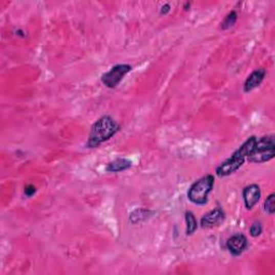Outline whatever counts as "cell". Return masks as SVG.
I'll use <instances>...</instances> for the list:
<instances>
[{"mask_svg":"<svg viewBox=\"0 0 275 275\" xmlns=\"http://www.w3.org/2000/svg\"><path fill=\"white\" fill-rule=\"evenodd\" d=\"M256 141L257 138L255 136L249 137L243 144L232 154V155H231L228 159H226L223 163H221V166L217 167L216 169L217 177L226 178L237 172L242 166H243V163L250 155L251 152L254 151Z\"/></svg>","mask_w":275,"mask_h":275,"instance_id":"1","label":"cell"},{"mask_svg":"<svg viewBox=\"0 0 275 275\" xmlns=\"http://www.w3.org/2000/svg\"><path fill=\"white\" fill-rule=\"evenodd\" d=\"M119 129V124L116 123L111 116H101L98 120H96L91 128L89 140H87L86 143L87 147H98L99 145L102 144L103 142H107L108 140L114 137L118 133Z\"/></svg>","mask_w":275,"mask_h":275,"instance_id":"2","label":"cell"},{"mask_svg":"<svg viewBox=\"0 0 275 275\" xmlns=\"http://www.w3.org/2000/svg\"><path fill=\"white\" fill-rule=\"evenodd\" d=\"M215 179L212 174H207L205 177L197 180L188 191L187 197L188 200L196 205H204L208 201V194L213 189Z\"/></svg>","mask_w":275,"mask_h":275,"instance_id":"3","label":"cell"},{"mask_svg":"<svg viewBox=\"0 0 275 275\" xmlns=\"http://www.w3.org/2000/svg\"><path fill=\"white\" fill-rule=\"evenodd\" d=\"M275 155V142L274 136H265L257 139L254 151L247 157L249 162L262 163L274 158Z\"/></svg>","mask_w":275,"mask_h":275,"instance_id":"4","label":"cell"},{"mask_svg":"<svg viewBox=\"0 0 275 275\" xmlns=\"http://www.w3.org/2000/svg\"><path fill=\"white\" fill-rule=\"evenodd\" d=\"M131 69H133V67L130 65H116L101 76V82L108 89H115L123 81L124 76L131 71Z\"/></svg>","mask_w":275,"mask_h":275,"instance_id":"5","label":"cell"},{"mask_svg":"<svg viewBox=\"0 0 275 275\" xmlns=\"http://www.w3.org/2000/svg\"><path fill=\"white\" fill-rule=\"evenodd\" d=\"M247 246H248L247 238L242 234L234 235L232 237H230L226 242L227 249L230 251V254L234 256H240L243 254V252L246 250Z\"/></svg>","mask_w":275,"mask_h":275,"instance_id":"6","label":"cell"},{"mask_svg":"<svg viewBox=\"0 0 275 275\" xmlns=\"http://www.w3.org/2000/svg\"><path fill=\"white\" fill-rule=\"evenodd\" d=\"M225 212L222 207H216L214 210L207 212L203 215L200 221V225L202 228H213L221 225L225 221Z\"/></svg>","mask_w":275,"mask_h":275,"instance_id":"7","label":"cell"},{"mask_svg":"<svg viewBox=\"0 0 275 275\" xmlns=\"http://www.w3.org/2000/svg\"><path fill=\"white\" fill-rule=\"evenodd\" d=\"M261 191L257 184H250L243 189V199L247 210H251L260 200Z\"/></svg>","mask_w":275,"mask_h":275,"instance_id":"8","label":"cell"},{"mask_svg":"<svg viewBox=\"0 0 275 275\" xmlns=\"http://www.w3.org/2000/svg\"><path fill=\"white\" fill-rule=\"evenodd\" d=\"M266 73L267 72L263 68L252 71L248 75V78L246 79V81L244 83V92L249 93L251 91H254L255 89H257V87L262 83L263 79H265Z\"/></svg>","mask_w":275,"mask_h":275,"instance_id":"9","label":"cell"},{"mask_svg":"<svg viewBox=\"0 0 275 275\" xmlns=\"http://www.w3.org/2000/svg\"><path fill=\"white\" fill-rule=\"evenodd\" d=\"M129 168H131V161L129 159H126V158H116L115 160H113V161L108 163V166H107L105 170L108 172L116 173V172L126 171Z\"/></svg>","mask_w":275,"mask_h":275,"instance_id":"10","label":"cell"},{"mask_svg":"<svg viewBox=\"0 0 275 275\" xmlns=\"http://www.w3.org/2000/svg\"><path fill=\"white\" fill-rule=\"evenodd\" d=\"M153 212L145 210V208H138V210L134 211L130 214V222L133 224L141 223L143 221H145L150 216H152Z\"/></svg>","mask_w":275,"mask_h":275,"instance_id":"11","label":"cell"},{"mask_svg":"<svg viewBox=\"0 0 275 275\" xmlns=\"http://www.w3.org/2000/svg\"><path fill=\"white\" fill-rule=\"evenodd\" d=\"M185 221H186V235L192 236L198 228V222L194 213L187 211L185 213Z\"/></svg>","mask_w":275,"mask_h":275,"instance_id":"12","label":"cell"},{"mask_svg":"<svg viewBox=\"0 0 275 275\" xmlns=\"http://www.w3.org/2000/svg\"><path fill=\"white\" fill-rule=\"evenodd\" d=\"M238 19V14L236 11H231V12L225 17V19L223 20V23L221 24V29L223 30H227L231 27H234L237 23Z\"/></svg>","mask_w":275,"mask_h":275,"instance_id":"13","label":"cell"},{"mask_svg":"<svg viewBox=\"0 0 275 275\" xmlns=\"http://www.w3.org/2000/svg\"><path fill=\"white\" fill-rule=\"evenodd\" d=\"M263 207H265V211L269 215H273L275 212V195L271 194L265 201V204H263Z\"/></svg>","mask_w":275,"mask_h":275,"instance_id":"14","label":"cell"},{"mask_svg":"<svg viewBox=\"0 0 275 275\" xmlns=\"http://www.w3.org/2000/svg\"><path fill=\"white\" fill-rule=\"evenodd\" d=\"M249 234L252 238H257L262 234V225L260 222H255L249 229Z\"/></svg>","mask_w":275,"mask_h":275,"instance_id":"15","label":"cell"},{"mask_svg":"<svg viewBox=\"0 0 275 275\" xmlns=\"http://www.w3.org/2000/svg\"><path fill=\"white\" fill-rule=\"evenodd\" d=\"M36 192H37L36 187H35V186H32V185H27V186L25 187V191H24V193H25V195H26L27 197H31L32 195H35Z\"/></svg>","mask_w":275,"mask_h":275,"instance_id":"16","label":"cell"},{"mask_svg":"<svg viewBox=\"0 0 275 275\" xmlns=\"http://www.w3.org/2000/svg\"><path fill=\"white\" fill-rule=\"evenodd\" d=\"M170 10H171V7H170L169 4L163 5V6L161 7V10H160V14H161V15H166V14H168V13L170 12Z\"/></svg>","mask_w":275,"mask_h":275,"instance_id":"17","label":"cell"}]
</instances>
